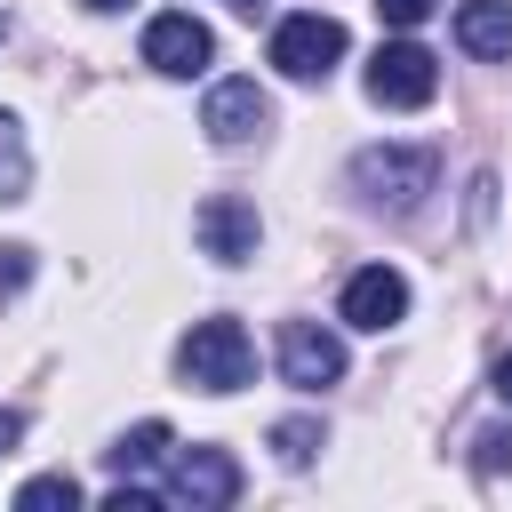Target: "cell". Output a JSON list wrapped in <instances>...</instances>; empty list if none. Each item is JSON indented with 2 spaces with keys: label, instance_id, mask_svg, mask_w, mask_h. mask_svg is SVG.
I'll list each match as a JSON object with an SVG mask.
<instances>
[{
  "label": "cell",
  "instance_id": "obj_14",
  "mask_svg": "<svg viewBox=\"0 0 512 512\" xmlns=\"http://www.w3.org/2000/svg\"><path fill=\"white\" fill-rule=\"evenodd\" d=\"M320 448H328V432H320V416H280V424H272V456H280L288 472H304V464H312Z\"/></svg>",
  "mask_w": 512,
  "mask_h": 512
},
{
  "label": "cell",
  "instance_id": "obj_1",
  "mask_svg": "<svg viewBox=\"0 0 512 512\" xmlns=\"http://www.w3.org/2000/svg\"><path fill=\"white\" fill-rule=\"evenodd\" d=\"M432 184H440V160H432L424 144H368V152H352V192H360L368 208L408 216Z\"/></svg>",
  "mask_w": 512,
  "mask_h": 512
},
{
  "label": "cell",
  "instance_id": "obj_19",
  "mask_svg": "<svg viewBox=\"0 0 512 512\" xmlns=\"http://www.w3.org/2000/svg\"><path fill=\"white\" fill-rule=\"evenodd\" d=\"M472 448H480V456H472L480 472H504V464H512V432H480Z\"/></svg>",
  "mask_w": 512,
  "mask_h": 512
},
{
  "label": "cell",
  "instance_id": "obj_21",
  "mask_svg": "<svg viewBox=\"0 0 512 512\" xmlns=\"http://www.w3.org/2000/svg\"><path fill=\"white\" fill-rule=\"evenodd\" d=\"M496 400H504V408H512V352H504V360H496Z\"/></svg>",
  "mask_w": 512,
  "mask_h": 512
},
{
  "label": "cell",
  "instance_id": "obj_22",
  "mask_svg": "<svg viewBox=\"0 0 512 512\" xmlns=\"http://www.w3.org/2000/svg\"><path fill=\"white\" fill-rule=\"evenodd\" d=\"M80 8H96V16H120V8H128V0H80Z\"/></svg>",
  "mask_w": 512,
  "mask_h": 512
},
{
  "label": "cell",
  "instance_id": "obj_23",
  "mask_svg": "<svg viewBox=\"0 0 512 512\" xmlns=\"http://www.w3.org/2000/svg\"><path fill=\"white\" fill-rule=\"evenodd\" d=\"M232 8H256V0H232Z\"/></svg>",
  "mask_w": 512,
  "mask_h": 512
},
{
  "label": "cell",
  "instance_id": "obj_13",
  "mask_svg": "<svg viewBox=\"0 0 512 512\" xmlns=\"http://www.w3.org/2000/svg\"><path fill=\"white\" fill-rule=\"evenodd\" d=\"M32 192V144H24V120L0 112V200H24Z\"/></svg>",
  "mask_w": 512,
  "mask_h": 512
},
{
  "label": "cell",
  "instance_id": "obj_2",
  "mask_svg": "<svg viewBox=\"0 0 512 512\" xmlns=\"http://www.w3.org/2000/svg\"><path fill=\"white\" fill-rule=\"evenodd\" d=\"M176 368H184V384H200V392H240V384L256 376V344H248L240 320H192L184 344H176Z\"/></svg>",
  "mask_w": 512,
  "mask_h": 512
},
{
  "label": "cell",
  "instance_id": "obj_4",
  "mask_svg": "<svg viewBox=\"0 0 512 512\" xmlns=\"http://www.w3.org/2000/svg\"><path fill=\"white\" fill-rule=\"evenodd\" d=\"M240 496V456L232 448H176L168 456V504L184 512H224Z\"/></svg>",
  "mask_w": 512,
  "mask_h": 512
},
{
  "label": "cell",
  "instance_id": "obj_8",
  "mask_svg": "<svg viewBox=\"0 0 512 512\" xmlns=\"http://www.w3.org/2000/svg\"><path fill=\"white\" fill-rule=\"evenodd\" d=\"M280 376H288L296 392H328V384L344 376V336L320 328V320H288V328H280Z\"/></svg>",
  "mask_w": 512,
  "mask_h": 512
},
{
  "label": "cell",
  "instance_id": "obj_3",
  "mask_svg": "<svg viewBox=\"0 0 512 512\" xmlns=\"http://www.w3.org/2000/svg\"><path fill=\"white\" fill-rule=\"evenodd\" d=\"M368 96H376L384 112H424V104L440 96V56H432L424 40H384V48L368 56Z\"/></svg>",
  "mask_w": 512,
  "mask_h": 512
},
{
  "label": "cell",
  "instance_id": "obj_18",
  "mask_svg": "<svg viewBox=\"0 0 512 512\" xmlns=\"http://www.w3.org/2000/svg\"><path fill=\"white\" fill-rule=\"evenodd\" d=\"M104 512H160V496H152V488H136V480H120V488L104 496Z\"/></svg>",
  "mask_w": 512,
  "mask_h": 512
},
{
  "label": "cell",
  "instance_id": "obj_10",
  "mask_svg": "<svg viewBox=\"0 0 512 512\" xmlns=\"http://www.w3.org/2000/svg\"><path fill=\"white\" fill-rule=\"evenodd\" d=\"M352 328H368V336H384V328H400L408 320V280L392 272V264H368V272H352L344 280V304H336Z\"/></svg>",
  "mask_w": 512,
  "mask_h": 512
},
{
  "label": "cell",
  "instance_id": "obj_12",
  "mask_svg": "<svg viewBox=\"0 0 512 512\" xmlns=\"http://www.w3.org/2000/svg\"><path fill=\"white\" fill-rule=\"evenodd\" d=\"M168 448H176V432H168V424H160V416H144V424H136V432H120V440H112V448H104V464H112V472H120V480H128V472H144V464H160V456H168Z\"/></svg>",
  "mask_w": 512,
  "mask_h": 512
},
{
  "label": "cell",
  "instance_id": "obj_15",
  "mask_svg": "<svg viewBox=\"0 0 512 512\" xmlns=\"http://www.w3.org/2000/svg\"><path fill=\"white\" fill-rule=\"evenodd\" d=\"M16 504H24V512H56V504L72 512V504H80V480H72V472H40V480L16 488Z\"/></svg>",
  "mask_w": 512,
  "mask_h": 512
},
{
  "label": "cell",
  "instance_id": "obj_7",
  "mask_svg": "<svg viewBox=\"0 0 512 512\" xmlns=\"http://www.w3.org/2000/svg\"><path fill=\"white\" fill-rule=\"evenodd\" d=\"M192 232H200V256H216V264H248L264 248V216L240 192H208L192 208Z\"/></svg>",
  "mask_w": 512,
  "mask_h": 512
},
{
  "label": "cell",
  "instance_id": "obj_20",
  "mask_svg": "<svg viewBox=\"0 0 512 512\" xmlns=\"http://www.w3.org/2000/svg\"><path fill=\"white\" fill-rule=\"evenodd\" d=\"M16 440H24V416H16V408H0V456H8Z\"/></svg>",
  "mask_w": 512,
  "mask_h": 512
},
{
  "label": "cell",
  "instance_id": "obj_16",
  "mask_svg": "<svg viewBox=\"0 0 512 512\" xmlns=\"http://www.w3.org/2000/svg\"><path fill=\"white\" fill-rule=\"evenodd\" d=\"M432 8H440V0H376V16H384L392 32H416V24L432 16Z\"/></svg>",
  "mask_w": 512,
  "mask_h": 512
},
{
  "label": "cell",
  "instance_id": "obj_5",
  "mask_svg": "<svg viewBox=\"0 0 512 512\" xmlns=\"http://www.w3.org/2000/svg\"><path fill=\"white\" fill-rule=\"evenodd\" d=\"M272 64L288 72V80H328L336 64H344V24L336 16H280V32H272Z\"/></svg>",
  "mask_w": 512,
  "mask_h": 512
},
{
  "label": "cell",
  "instance_id": "obj_6",
  "mask_svg": "<svg viewBox=\"0 0 512 512\" xmlns=\"http://www.w3.org/2000/svg\"><path fill=\"white\" fill-rule=\"evenodd\" d=\"M144 64H152L160 80H192V72L216 64V32H208L200 16H184V8H168V16L144 24Z\"/></svg>",
  "mask_w": 512,
  "mask_h": 512
},
{
  "label": "cell",
  "instance_id": "obj_11",
  "mask_svg": "<svg viewBox=\"0 0 512 512\" xmlns=\"http://www.w3.org/2000/svg\"><path fill=\"white\" fill-rule=\"evenodd\" d=\"M456 40L480 64H512V0H456Z\"/></svg>",
  "mask_w": 512,
  "mask_h": 512
},
{
  "label": "cell",
  "instance_id": "obj_9",
  "mask_svg": "<svg viewBox=\"0 0 512 512\" xmlns=\"http://www.w3.org/2000/svg\"><path fill=\"white\" fill-rule=\"evenodd\" d=\"M200 128H208V144H256L272 128V96L256 80H216L200 104Z\"/></svg>",
  "mask_w": 512,
  "mask_h": 512
},
{
  "label": "cell",
  "instance_id": "obj_17",
  "mask_svg": "<svg viewBox=\"0 0 512 512\" xmlns=\"http://www.w3.org/2000/svg\"><path fill=\"white\" fill-rule=\"evenodd\" d=\"M24 280H32V248H16V240H8V248H0V296H16Z\"/></svg>",
  "mask_w": 512,
  "mask_h": 512
}]
</instances>
